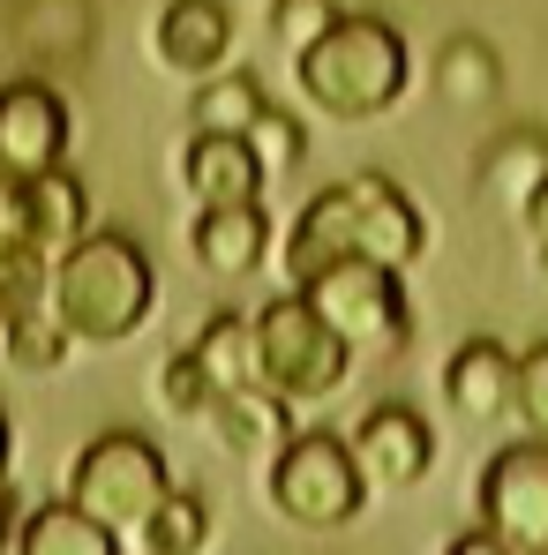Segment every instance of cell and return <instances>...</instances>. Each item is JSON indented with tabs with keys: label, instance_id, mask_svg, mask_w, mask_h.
I'll return each mask as SVG.
<instances>
[{
	"label": "cell",
	"instance_id": "obj_4",
	"mask_svg": "<svg viewBox=\"0 0 548 555\" xmlns=\"http://www.w3.org/2000/svg\"><path fill=\"white\" fill-rule=\"evenodd\" d=\"M166 495H174V473H166V451L143 428H105L68 465V503L98 526H113V533H143V518Z\"/></svg>",
	"mask_w": 548,
	"mask_h": 555
},
{
	"label": "cell",
	"instance_id": "obj_24",
	"mask_svg": "<svg viewBox=\"0 0 548 555\" xmlns=\"http://www.w3.org/2000/svg\"><path fill=\"white\" fill-rule=\"evenodd\" d=\"M151 405H158L166 421H203V413L218 405V383H211L203 361L181 346V353H166V361L151 369Z\"/></svg>",
	"mask_w": 548,
	"mask_h": 555
},
{
	"label": "cell",
	"instance_id": "obj_33",
	"mask_svg": "<svg viewBox=\"0 0 548 555\" xmlns=\"http://www.w3.org/2000/svg\"><path fill=\"white\" fill-rule=\"evenodd\" d=\"M15 526H23V511H15V495L0 488V555H15Z\"/></svg>",
	"mask_w": 548,
	"mask_h": 555
},
{
	"label": "cell",
	"instance_id": "obj_16",
	"mask_svg": "<svg viewBox=\"0 0 548 555\" xmlns=\"http://www.w3.org/2000/svg\"><path fill=\"white\" fill-rule=\"evenodd\" d=\"M203 428L233 451V459H264L271 465L278 451H285V436H293V405L278 398V390H226L211 413H203Z\"/></svg>",
	"mask_w": 548,
	"mask_h": 555
},
{
	"label": "cell",
	"instance_id": "obj_32",
	"mask_svg": "<svg viewBox=\"0 0 548 555\" xmlns=\"http://www.w3.org/2000/svg\"><path fill=\"white\" fill-rule=\"evenodd\" d=\"M444 555H511V548H504V541H496L488 526H473V533H458V541H451Z\"/></svg>",
	"mask_w": 548,
	"mask_h": 555
},
{
	"label": "cell",
	"instance_id": "obj_14",
	"mask_svg": "<svg viewBox=\"0 0 548 555\" xmlns=\"http://www.w3.org/2000/svg\"><path fill=\"white\" fill-rule=\"evenodd\" d=\"M346 256H354V210H346V181H339V188H316L301 203L293 233H285V278H293V293L308 278H323L331 263H346Z\"/></svg>",
	"mask_w": 548,
	"mask_h": 555
},
{
	"label": "cell",
	"instance_id": "obj_26",
	"mask_svg": "<svg viewBox=\"0 0 548 555\" xmlns=\"http://www.w3.org/2000/svg\"><path fill=\"white\" fill-rule=\"evenodd\" d=\"M444 91H451V105L496 98V53H488L481 38H458L451 53H444Z\"/></svg>",
	"mask_w": 548,
	"mask_h": 555
},
{
	"label": "cell",
	"instance_id": "obj_29",
	"mask_svg": "<svg viewBox=\"0 0 548 555\" xmlns=\"http://www.w3.org/2000/svg\"><path fill=\"white\" fill-rule=\"evenodd\" d=\"M8 248H38V241H30V181L0 173V256Z\"/></svg>",
	"mask_w": 548,
	"mask_h": 555
},
{
	"label": "cell",
	"instance_id": "obj_25",
	"mask_svg": "<svg viewBox=\"0 0 548 555\" xmlns=\"http://www.w3.org/2000/svg\"><path fill=\"white\" fill-rule=\"evenodd\" d=\"M30 308H53V256L8 248V256H0V323H15V315H30Z\"/></svg>",
	"mask_w": 548,
	"mask_h": 555
},
{
	"label": "cell",
	"instance_id": "obj_20",
	"mask_svg": "<svg viewBox=\"0 0 548 555\" xmlns=\"http://www.w3.org/2000/svg\"><path fill=\"white\" fill-rule=\"evenodd\" d=\"M264 113H271L264 83H256V76H233V68H218L211 83H195V98H188L195 135H248Z\"/></svg>",
	"mask_w": 548,
	"mask_h": 555
},
{
	"label": "cell",
	"instance_id": "obj_35",
	"mask_svg": "<svg viewBox=\"0 0 548 555\" xmlns=\"http://www.w3.org/2000/svg\"><path fill=\"white\" fill-rule=\"evenodd\" d=\"M541 278H548V248H541Z\"/></svg>",
	"mask_w": 548,
	"mask_h": 555
},
{
	"label": "cell",
	"instance_id": "obj_6",
	"mask_svg": "<svg viewBox=\"0 0 548 555\" xmlns=\"http://www.w3.org/2000/svg\"><path fill=\"white\" fill-rule=\"evenodd\" d=\"M301 300L361 353H391V346H406L413 338V308H406V285L398 271H383V263H361V256H346V263H331L323 278H308L301 285Z\"/></svg>",
	"mask_w": 548,
	"mask_h": 555
},
{
	"label": "cell",
	"instance_id": "obj_31",
	"mask_svg": "<svg viewBox=\"0 0 548 555\" xmlns=\"http://www.w3.org/2000/svg\"><path fill=\"white\" fill-rule=\"evenodd\" d=\"M519 225L534 233V248H548V173H541V188H534V195L519 203Z\"/></svg>",
	"mask_w": 548,
	"mask_h": 555
},
{
	"label": "cell",
	"instance_id": "obj_12",
	"mask_svg": "<svg viewBox=\"0 0 548 555\" xmlns=\"http://www.w3.org/2000/svg\"><path fill=\"white\" fill-rule=\"evenodd\" d=\"M181 188L195 195V210H233V203H264L271 173L248 151V135H188Z\"/></svg>",
	"mask_w": 548,
	"mask_h": 555
},
{
	"label": "cell",
	"instance_id": "obj_9",
	"mask_svg": "<svg viewBox=\"0 0 548 555\" xmlns=\"http://www.w3.org/2000/svg\"><path fill=\"white\" fill-rule=\"evenodd\" d=\"M346 210H354V256L383 263V271H413L429 248V218L413 210V195L391 173H354L346 181Z\"/></svg>",
	"mask_w": 548,
	"mask_h": 555
},
{
	"label": "cell",
	"instance_id": "obj_7",
	"mask_svg": "<svg viewBox=\"0 0 548 555\" xmlns=\"http://www.w3.org/2000/svg\"><path fill=\"white\" fill-rule=\"evenodd\" d=\"M481 526L511 555H548V436H519L481 465Z\"/></svg>",
	"mask_w": 548,
	"mask_h": 555
},
{
	"label": "cell",
	"instance_id": "obj_2",
	"mask_svg": "<svg viewBox=\"0 0 548 555\" xmlns=\"http://www.w3.org/2000/svg\"><path fill=\"white\" fill-rule=\"evenodd\" d=\"M406 38L383 15H331L301 53H293V83L323 120H375L406 98Z\"/></svg>",
	"mask_w": 548,
	"mask_h": 555
},
{
	"label": "cell",
	"instance_id": "obj_18",
	"mask_svg": "<svg viewBox=\"0 0 548 555\" xmlns=\"http://www.w3.org/2000/svg\"><path fill=\"white\" fill-rule=\"evenodd\" d=\"M84 233H91V195H84V181L68 166L38 173L30 181V241H38V256H68Z\"/></svg>",
	"mask_w": 548,
	"mask_h": 555
},
{
	"label": "cell",
	"instance_id": "obj_5",
	"mask_svg": "<svg viewBox=\"0 0 548 555\" xmlns=\"http://www.w3.org/2000/svg\"><path fill=\"white\" fill-rule=\"evenodd\" d=\"M256 369H264V390H278L285 405H316L354 375V346L301 293H278L256 308Z\"/></svg>",
	"mask_w": 548,
	"mask_h": 555
},
{
	"label": "cell",
	"instance_id": "obj_13",
	"mask_svg": "<svg viewBox=\"0 0 548 555\" xmlns=\"http://www.w3.org/2000/svg\"><path fill=\"white\" fill-rule=\"evenodd\" d=\"M188 256L211 278H248L271 256V210L264 203H233V210H195L188 225Z\"/></svg>",
	"mask_w": 548,
	"mask_h": 555
},
{
	"label": "cell",
	"instance_id": "obj_8",
	"mask_svg": "<svg viewBox=\"0 0 548 555\" xmlns=\"http://www.w3.org/2000/svg\"><path fill=\"white\" fill-rule=\"evenodd\" d=\"M68 166V98L53 83H0V173L8 181H38Z\"/></svg>",
	"mask_w": 548,
	"mask_h": 555
},
{
	"label": "cell",
	"instance_id": "obj_15",
	"mask_svg": "<svg viewBox=\"0 0 548 555\" xmlns=\"http://www.w3.org/2000/svg\"><path fill=\"white\" fill-rule=\"evenodd\" d=\"M511 383H519V353L496 338H466L444 361V398L458 405V421H504L511 413Z\"/></svg>",
	"mask_w": 548,
	"mask_h": 555
},
{
	"label": "cell",
	"instance_id": "obj_30",
	"mask_svg": "<svg viewBox=\"0 0 548 555\" xmlns=\"http://www.w3.org/2000/svg\"><path fill=\"white\" fill-rule=\"evenodd\" d=\"M331 15H339L331 0H285V8H271L278 38H293V53H301V46H308V38H316V30L331 23Z\"/></svg>",
	"mask_w": 548,
	"mask_h": 555
},
{
	"label": "cell",
	"instance_id": "obj_1",
	"mask_svg": "<svg viewBox=\"0 0 548 555\" xmlns=\"http://www.w3.org/2000/svg\"><path fill=\"white\" fill-rule=\"evenodd\" d=\"M158 308V271L136 233L91 225L68 256H53V315L76 346H120Z\"/></svg>",
	"mask_w": 548,
	"mask_h": 555
},
{
	"label": "cell",
	"instance_id": "obj_28",
	"mask_svg": "<svg viewBox=\"0 0 548 555\" xmlns=\"http://www.w3.org/2000/svg\"><path fill=\"white\" fill-rule=\"evenodd\" d=\"M511 421L526 436H548V346L519 353V383H511Z\"/></svg>",
	"mask_w": 548,
	"mask_h": 555
},
{
	"label": "cell",
	"instance_id": "obj_27",
	"mask_svg": "<svg viewBox=\"0 0 548 555\" xmlns=\"http://www.w3.org/2000/svg\"><path fill=\"white\" fill-rule=\"evenodd\" d=\"M248 151L264 158V173H293V166L308 158V128H301L293 113H278V105H271V113L248 128Z\"/></svg>",
	"mask_w": 548,
	"mask_h": 555
},
{
	"label": "cell",
	"instance_id": "obj_19",
	"mask_svg": "<svg viewBox=\"0 0 548 555\" xmlns=\"http://www.w3.org/2000/svg\"><path fill=\"white\" fill-rule=\"evenodd\" d=\"M203 375L218 383V398L226 390H256L264 369H256V315H233V308H218V315H203V331H195V346H188Z\"/></svg>",
	"mask_w": 548,
	"mask_h": 555
},
{
	"label": "cell",
	"instance_id": "obj_21",
	"mask_svg": "<svg viewBox=\"0 0 548 555\" xmlns=\"http://www.w3.org/2000/svg\"><path fill=\"white\" fill-rule=\"evenodd\" d=\"M211 526H218V518H211V495L174 488V495L143 518L136 541H143V555H203V548H211Z\"/></svg>",
	"mask_w": 548,
	"mask_h": 555
},
{
	"label": "cell",
	"instance_id": "obj_11",
	"mask_svg": "<svg viewBox=\"0 0 548 555\" xmlns=\"http://www.w3.org/2000/svg\"><path fill=\"white\" fill-rule=\"evenodd\" d=\"M233 53V8L226 0H166L158 23H151V61L166 76H188V83H211Z\"/></svg>",
	"mask_w": 548,
	"mask_h": 555
},
{
	"label": "cell",
	"instance_id": "obj_10",
	"mask_svg": "<svg viewBox=\"0 0 548 555\" xmlns=\"http://www.w3.org/2000/svg\"><path fill=\"white\" fill-rule=\"evenodd\" d=\"M354 443V459H361V480L368 488H421L429 480V465H436V436H429V421L413 413V405H368L361 428L346 436Z\"/></svg>",
	"mask_w": 548,
	"mask_h": 555
},
{
	"label": "cell",
	"instance_id": "obj_34",
	"mask_svg": "<svg viewBox=\"0 0 548 555\" xmlns=\"http://www.w3.org/2000/svg\"><path fill=\"white\" fill-rule=\"evenodd\" d=\"M8 459H15V428H8V413H0V488H8Z\"/></svg>",
	"mask_w": 548,
	"mask_h": 555
},
{
	"label": "cell",
	"instance_id": "obj_23",
	"mask_svg": "<svg viewBox=\"0 0 548 555\" xmlns=\"http://www.w3.org/2000/svg\"><path fill=\"white\" fill-rule=\"evenodd\" d=\"M541 173H548V135H541V128H511V135L488 151V173H481V188H488V195H504V203L519 210V203L541 188Z\"/></svg>",
	"mask_w": 548,
	"mask_h": 555
},
{
	"label": "cell",
	"instance_id": "obj_17",
	"mask_svg": "<svg viewBox=\"0 0 548 555\" xmlns=\"http://www.w3.org/2000/svg\"><path fill=\"white\" fill-rule=\"evenodd\" d=\"M15 555H120V533L84 518L68 495L61 503H30L15 526Z\"/></svg>",
	"mask_w": 548,
	"mask_h": 555
},
{
	"label": "cell",
	"instance_id": "obj_3",
	"mask_svg": "<svg viewBox=\"0 0 548 555\" xmlns=\"http://www.w3.org/2000/svg\"><path fill=\"white\" fill-rule=\"evenodd\" d=\"M264 495H271V511L285 526H301V533H339V526L361 518L368 480H361V459H354L346 436H331V428H293L285 451L271 459V473H264Z\"/></svg>",
	"mask_w": 548,
	"mask_h": 555
},
{
	"label": "cell",
	"instance_id": "obj_36",
	"mask_svg": "<svg viewBox=\"0 0 548 555\" xmlns=\"http://www.w3.org/2000/svg\"><path fill=\"white\" fill-rule=\"evenodd\" d=\"M271 8H285V0H271Z\"/></svg>",
	"mask_w": 548,
	"mask_h": 555
},
{
	"label": "cell",
	"instance_id": "obj_22",
	"mask_svg": "<svg viewBox=\"0 0 548 555\" xmlns=\"http://www.w3.org/2000/svg\"><path fill=\"white\" fill-rule=\"evenodd\" d=\"M68 353H76V338L61 331V315H53V308H30V315L0 323V361H8L15 375H53Z\"/></svg>",
	"mask_w": 548,
	"mask_h": 555
}]
</instances>
